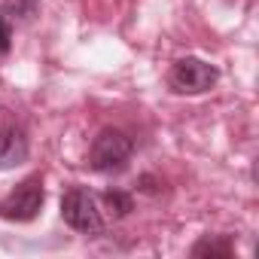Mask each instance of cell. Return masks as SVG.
<instances>
[{"mask_svg":"<svg viewBox=\"0 0 259 259\" xmlns=\"http://www.w3.org/2000/svg\"><path fill=\"white\" fill-rule=\"evenodd\" d=\"M192 256H232V241L229 238H201L195 247H192Z\"/></svg>","mask_w":259,"mask_h":259,"instance_id":"6","label":"cell"},{"mask_svg":"<svg viewBox=\"0 0 259 259\" xmlns=\"http://www.w3.org/2000/svg\"><path fill=\"white\" fill-rule=\"evenodd\" d=\"M132 138H128L125 132H119V128H104V132L95 138L92 150H89V165L95 171H119L128 159H132Z\"/></svg>","mask_w":259,"mask_h":259,"instance_id":"1","label":"cell"},{"mask_svg":"<svg viewBox=\"0 0 259 259\" xmlns=\"http://www.w3.org/2000/svg\"><path fill=\"white\" fill-rule=\"evenodd\" d=\"M138 183H141V189H144V192H159V186H156V177H150V174H144Z\"/></svg>","mask_w":259,"mask_h":259,"instance_id":"10","label":"cell"},{"mask_svg":"<svg viewBox=\"0 0 259 259\" xmlns=\"http://www.w3.org/2000/svg\"><path fill=\"white\" fill-rule=\"evenodd\" d=\"M28 159V135L25 125L10 116V110H0V171L16 168Z\"/></svg>","mask_w":259,"mask_h":259,"instance_id":"5","label":"cell"},{"mask_svg":"<svg viewBox=\"0 0 259 259\" xmlns=\"http://www.w3.org/2000/svg\"><path fill=\"white\" fill-rule=\"evenodd\" d=\"M104 207H107L113 217H125L128 210L135 207V201H132V195H128V192L113 189V192H104Z\"/></svg>","mask_w":259,"mask_h":259,"instance_id":"7","label":"cell"},{"mask_svg":"<svg viewBox=\"0 0 259 259\" xmlns=\"http://www.w3.org/2000/svg\"><path fill=\"white\" fill-rule=\"evenodd\" d=\"M61 217L70 229L82 232V235H101L104 232V220H101V210H98V201L92 192L73 186L64 192L61 198Z\"/></svg>","mask_w":259,"mask_h":259,"instance_id":"2","label":"cell"},{"mask_svg":"<svg viewBox=\"0 0 259 259\" xmlns=\"http://www.w3.org/2000/svg\"><path fill=\"white\" fill-rule=\"evenodd\" d=\"M46 201V192H43V180L40 177H28L25 183H19L4 201H0V217L4 220H16V223H28L40 213Z\"/></svg>","mask_w":259,"mask_h":259,"instance_id":"4","label":"cell"},{"mask_svg":"<svg viewBox=\"0 0 259 259\" xmlns=\"http://www.w3.org/2000/svg\"><path fill=\"white\" fill-rule=\"evenodd\" d=\"M217 79H220V70L201 58H180V61H174V67L168 73L171 89L180 95H201V92L213 89Z\"/></svg>","mask_w":259,"mask_h":259,"instance_id":"3","label":"cell"},{"mask_svg":"<svg viewBox=\"0 0 259 259\" xmlns=\"http://www.w3.org/2000/svg\"><path fill=\"white\" fill-rule=\"evenodd\" d=\"M10 43H13V28H10L7 16L0 13V55H7V52H10Z\"/></svg>","mask_w":259,"mask_h":259,"instance_id":"9","label":"cell"},{"mask_svg":"<svg viewBox=\"0 0 259 259\" xmlns=\"http://www.w3.org/2000/svg\"><path fill=\"white\" fill-rule=\"evenodd\" d=\"M4 10L19 22H31L37 16V10H40V0H7Z\"/></svg>","mask_w":259,"mask_h":259,"instance_id":"8","label":"cell"}]
</instances>
